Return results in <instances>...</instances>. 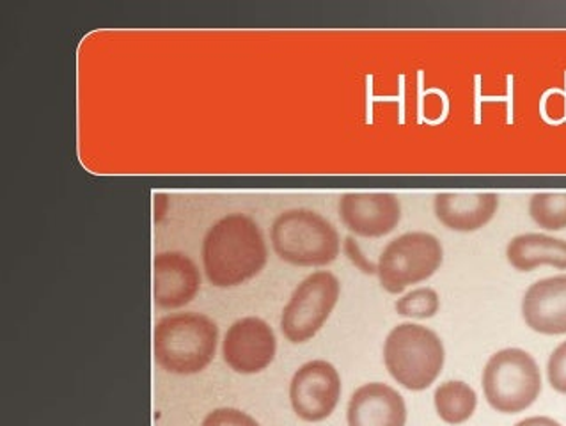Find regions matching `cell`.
Wrapping results in <instances>:
<instances>
[{"label": "cell", "instance_id": "obj_16", "mask_svg": "<svg viewBox=\"0 0 566 426\" xmlns=\"http://www.w3.org/2000/svg\"><path fill=\"white\" fill-rule=\"evenodd\" d=\"M433 405L442 422L453 426L462 425L476 413V391L465 382L448 381L433 393Z\"/></svg>", "mask_w": 566, "mask_h": 426}, {"label": "cell", "instance_id": "obj_10", "mask_svg": "<svg viewBox=\"0 0 566 426\" xmlns=\"http://www.w3.org/2000/svg\"><path fill=\"white\" fill-rule=\"evenodd\" d=\"M339 217L357 237L382 238L401 220V202L391 193H346L339 199Z\"/></svg>", "mask_w": 566, "mask_h": 426}, {"label": "cell", "instance_id": "obj_1", "mask_svg": "<svg viewBox=\"0 0 566 426\" xmlns=\"http://www.w3.org/2000/svg\"><path fill=\"white\" fill-rule=\"evenodd\" d=\"M202 269L216 288H234L256 278L269 263L265 235L245 214H228L202 238Z\"/></svg>", "mask_w": 566, "mask_h": 426}, {"label": "cell", "instance_id": "obj_17", "mask_svg": "<svg viewBox=\"0 0 566 426\" xmlns=\"http://www.w3.org/2000/svg\"><path fill=\"white\" fill-rule=\"evenodd\" d=\"M530 216L547 231L566 229V193H536L530 199Z\"/></svg>", "mask_w": 566, "mask_h": 426}, {"label": "cell", "instance_id": "obj_20", "mask_svg": "<svg viewBox=\"0 0 566 426\" xmlns=\"http://www.w3.org/2000/svg\"><path fill=\"white\" fill-rule=\"evenodd\" d=\"M548 384L559 395H566V341L554 349L547 363Z\"/></svg>", "mask_w": 566, "mask_h": 426}, {"label": "cell", "instance_id": "obj_5", "mask_svg": "<svg viewBox=\"0 0 566 426\" xmlns=\"http://www.w3.org/2000/svg\"><path fill=\"white\" fill-rule=\"evenodd\" d=\"M481 387L486 404L497 413H524L542 393V372L530 352L503 349L486 361Z\"/></svg>", "mask_w": 566, "mask_h": 426}, {"label": "cell", "instance_id": "obj_18", "mask_svg": "<svg viewBox=\"0 0 566 426\" xmlns=\"http://www.w3.org/2000/svg\"><path fill=\"white\" fill-rule=\"evenodd\" d=\"M395 310L403 319H433L441 310V299L433 288H418V290L401 295L396 301Z\"/></svg>", "mask_w": 566, "mask_h": 426}, {"label": "cell", "instance_id": "obj_7", "mask_svg": "<svg viewBox=\"0 0 566 426\" xmlns=\"http://www.w3.org/2000/svg\"><path fill=\"white\" fill-rule=\"evenodd\" d=\"M339 295L342 283L328 270L302 279L281 314L283 336L295 345L313 340L331 319Z\"/></svg>", "mask_w": 566, "mask_h": 426}, {"label": "cell", "instance_id": "obj_21", "mask_svg": "<svg viewBox=\"0 0 566 426\" xmlns=\"http://www.w3.org/2000/svg\"><path fill=\"white\" fill-rule=\"evenodd\" d=\"M343 249H345L346 258H348L363 274L377 276V266L368 260V256H365V252L360 251L356 238L346 237L345 242H343Z\"/></svg>", "mask_w": 566, "mask_h": 426}, {"label": "cell", "instance_id": "obj_8", "mask_svg": "<svg viewBox=\"0 0 566 426\" xmlns=\"http://www.w3.org/2000/svg\"><path fill=\"white\" fill-rule=\"evenodd\" d=\"M342 398V377L324 360L302 364L290 382V404L302 422L319 423L333 416Z\"/></svg>", "mask_w": 566, "mask_h": 426}, {"label": "cell", "instance_id": "obj_2", "mask_svg": "<svg viewBox=\"0 0 566 426\" xmlns=\"http://www.w3.org/2000/svg\"><path fill=\"white\" fill-rule=\"evenodd\" d=\"M217 345V323L198 311L167 314L155 325V361L172 375L189 377L207 370L216 360Z\"/></svg>", "mask_w": 566, "mask_h": 426}, {"label": "cell", "instance_id": "obj_12", "mask_svg": "<svg viewBox=\"0 0 566 426\" xmlns=\"http://www.w3.org/2000/svg\"><path fill=\"white\" fill-rule=\"evenodd\" d=\"M522 316L527 328L538 334H566V274L531 284L522 299Z\"/></svg>", "mask_w": 566, "mask_h": 426}, {"label": "cell", "instance_id": "obj_9", "mask_svg": "<svg viewBox=\"0 0 566 426\" xmlns=\"http://www.w3.org/2000/svg\"><path fill=\"white\" fill-rule=\"evenodd\" d=\"M277 337L260 316H243L231 323L222 341V360L240 375H256L274 363Z\"/></svg>", "mask_w": 566, "mask_h": 426}, {"label": "cell", "instance_id": "obj_15", "mask_svg": "<svg viewBox=\"0 0 566 426\" xmlns=\"http://www.w3.org/2000/svg\"><path fill=\"white\" fill-rule=\"evenodd\" d=\"M510 266L518 272H533L539 267L566 270V240L544 233H524L506 247Z\"/></svg>", "mask_w": 566, "mask_h": 426}, {"label": "cell", "instance_id": "obj_14", "mask_svg": "<svg viewBox=\"0 0 566 426\" xmlns=\"http://www.w3.org/2000/svg\"><path fill=\"white\" fill-rule=\"evenodd\" d=\"M500 210L495 193H439L433 211L444 228L459 233H472L485 228Z\"/></svg>", "mask_w": 566, "mask_h": 426}, {"label": "cell", "instance_id": "obj_19", "mask_svg": "<svg viewBox=\"0 0 566 426\" xmlns=\"http://www.w3.org/2000/svg\"><path fill=\"white\" fill-rule=\"evenodd\" d=\"M201 426H261L260 423L240 408L219 407L213 408L202 419Z\"/></svg>", "mask_w": 566, "mask_h": 426}, {"label": "cell", "instance_id": "obj_3", "mask_svg": "<svg viewBox=\"0 0 566 426\" xmlns=\"http://www.w3.org/2000/svg\"><path fill=\"white\" fill-rule=\"evenodd\" d=\"M270 242L279 260L293 267H327L342 251V238L324 216L307 208H293L275 217Z\"/></svg>", "mask_w": 566, "mask_h": 426}, {"label": "cell", "instance_id": "obj_6", "mask_svg": "<svg viewBox=\"0 0 566 426\" xmlns=\"http://www.w3.org/2000/svg\"><path fill=\"white\" fill-rule=\"evenodd\" d=\"M442 261L444 247L436 235L410 231L384 247L378 258L377 278L387 293L400 295L405 288L433 278Z\"/></svg>", "mask_w": 566, "mask_h": 426}, {"label": "cell", "instance_id": "obj_22", "mask_svg": "<svg viewBox=\"0 0 566 426\" xmlns=\"http://www.w3.org/2000/svg\"><path fill=\"white\" fill-rule=\"evenodd\" d=\"M515 426H562V423H557L553 417L547 416H533L522 419Z\"/></svg>", "mask_w": 566, "mask_h": 426}, {"label": "cell", "instance_id": "obj_11", "mask_svg": "<svg viewBox=\"0 0 566 426\" xmlns=\"http://www.w3.org/2000/svg\"><path fill=\"white\" fill-rule=\"evenodd\" d=\"M201 272L189 254L158 252L154 260V301L160 310H180L198 297Z\"/></svg>", "mask_w": 566, "mask_h": 426}, {"label": "cell", "instance_id": "obj_4", "mask_svg": "<svg viewBox=\"0 0 566 426\" xmlns=\"http://www.w3.org/2000/svg\"><path fill=\"white\" fill-rule=\"evenodd\" d=\"M382 354L387 373L413 393L432 387L444 370V343L437 332L419 323L396 325L384 341Z\"/></svg>", "mask_w": 566, "mask_h": 426}, {"label": "cell", "instance_id": "obj_13", "mask_svg": "<svg viewBox=\"0 0 566 426\" xmlns=\"http://www.w3.org/2000/svg\"><path fill=\"white\" fill-rule=\"evenodd\" d=\"M348 426H405L407 404L403 396L384 382L357 387L346 407Z\"/></svg>", "mask_w": 566, "mask_h": 426}]
</instances>
